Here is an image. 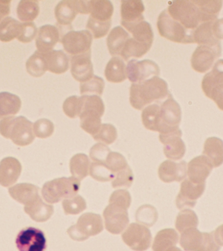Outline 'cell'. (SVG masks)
I'll list each match as a JSON object with an SVG mask.
<instances>
[{
  "instance_id": "obj_44",
  "label": "cell",
  "mask_w": 223,
  "mask_h": 251,
  "mask_svg": "<svg viewBox=\"0 0 223 251\" xmlns=\"http://www.w3.org/2000/svg\"><path fill=\"white\" fill-rule=\"evenodd\" d=\"M89 175L94 179L100 182H107L112 180L115 177L108 167L99 162H93L90 165Z\"/></svg>"
},
{
  "instance_id": "obj_8",
  "label": "cell",
  "mask_w": 223,
  "mask_h": 251,
  "mask_svg": "<svg viewBox=\"0 0 223 251\" xmlns=\"http://www.w3.org/2000/svg\"><path fill=\"white\" fill-rule=\"evenodd\" d=\"M201 88L205 95L223 111V59L217 60L212 70L203 76Z\"/></svg>"
},
{
  "instance_id": "obj_23",
  "label": "cell",
  "mask_w": 223,
  "mask_h": 251,
  "mask_svg": "<svg viewBox=\"0 0 223 251\" xmlns=\"http://www.w3.org/2000/svg\"><path fill=\"white\" fill-rule=\"evenodd\" d=\"M213 167L206 157H195L188 164V179L193 183H205V180L212 172Z\"/></svg>"
},
{
  "instance_id": "obj_51",
  "label": "cell",
  "mask_w": 223,
  "mask_h": 251,
  "mask_svg": "<svg viewBox=\"0 0 223 251\" xmlns=\"http://www.w3.org/2000/svg\"><path fill=\"white\" fill-rule=\"evenodd\" d=\"M131 203V195L126 190H117L113 192L110 197V204L119 206L127 210L130 207Z\"/></svg>"
},
{
  "instance_id": "obj_46",
  "label": "cell",
  "mask_w": 223,
  "mask_h": 251,
  "mask_svg": "<svg viewBox=\"0 0 223 251\" xmlns=\"http://www.w3.org/2000/svg\"><path fill=\"white\" fill-rule=\"evenodd\" d=\"M159 103H154L147 106L142 112V121L145 127L151 131H156V118Z\"/></svg>"
},
{
  "instance_id": "obj_16",
  "label": "cell",
  "mask_w": 223,
  "mask_h": 251,
  "mask_svg": "<svg viewBox=\"0 0 223 251\" xmlns=\"http://www.w3.org/2000/svg\"><path fill=\"white\" fill-rule=\"evenodd\" d=\"M205 189V183L195 184L188 178L184 180L176 197V206L180 210L193 208L197 204V200L202 196Z\"/></svg>"
},
{
  "instance_id": "obj_35",
  "label": "cell",
  "mask_w": 223,
  "mask_h": 251,
  "mask_svg": "<svg viewBox=\"0 0 223 251\" xmlns=\"http://www.w3.org/2000/svg\"><path fill=\"white\" fill-rule=\"evenodd\" d=\"M213 21L201 24L193 31V42L199 45L215 46L221 45V41L215 37L213 31Z\"/></svg>"
},
{
  "instance_id": "obj_18",
  "label": "cell",
  "mask_w": 223,
  "mask_h": 251,
  "mask_svg": "<svg viewBox=\"0 0 223 251\" xmlns=\"http://www.w3.org/2000/svg\"><path fill=\"white\" fill-rule=\"evenodd\" d=\"M181 136L180 129L173 132L159 135V140L164 145L163 151L166 158L173 160H179L183 158L186 147Z\"/></svg>"
},
{
  "instance_id": "obj_56",
  "label": "cell",
  "mask_w": 223,
  "mask_h": 251,
  "mask_svg": "<svg viewBox=\"0 0 223 251\" xmlns=\"http://www.w3.org/2000/svg\"><path fill=\"white\" fill-rule=\"evenodd\" d=\"M215 238L217 242L221 245H223V225L217 227L215 231Z\"/></svg>"
},
{
  "instance_id": "obj_47",
  "label": "cell",
  "mask_w": 223,
  "mask_h": 251,
  "mask_svg": "<svg viewBox=\"0 0 223 251\" xmlns=\"http://www.w3.org/2000/svg\"><path fill=\"white\" fill-rule=\"evenodd\" d=\"M102 164L106 165L108 168L114 174L115 176L117 173L129 166L127 160L122 154L119 152H112V151L108 155L105 163H102Z\"/></svg>"
},
{
  "instance_id": "obj_20",
  "label": "cell",
  "mask_w": 223,
  "mask_h": 251,
  "mask_svg": "<svg viewBox=\"0 0 223 251\" xmlns=\"http://www.w3.org/2000/svg\"><path fill=\"white\" fill-rule=\"evenodd\" d=\"M123 238L129 246L137 250H142L150 244L151 233L144 225L132 223L123 233Z\"/></svg>"
},
{
  "instance_id": "obj_5",
  "label": "cell",
  "mask_w": 223,
  "mask_h": 251,
  "mask_svg": "<svg viewBox=\"0 0 223 251\" xmlns=\"http://www.w3.org/2000/svg\"><path fill=\"white\" fill-rule=\"evenodd\" d=\"M80 187V180L72 176L58 178L46 182L43 186L41 193L47 203H56L63 199L75 196Z\"/></svg>"
},
{
  "instance_id": "obj_37",
  "label": "cell",
  "mask_w": 223,
  "mask_h": 251,
  "mask_svg": "<svg viewBox=\"0 0 223 251\" xmlns=\"http://www.w3.org/2000/svg\"><path fill=\"white\" fill-rule=\"evenodd\" d=\"M40 7L36 0H22L17 6V17L23 23H31L38 17Z\"/></svg>"
},
{
  "instance_id": "obj_22",
  "label": "cell",
  "mask_w": 223,
  "mask_h": 251,
  "mask_svg": "<svg viewBox=\"0 0 223 251\" xmlns=\"http://www.w3.org/2000/svg\"><path fill=\"white\" fill-rule=\"evenodd\" d=\"M61 37L58 27L50 25H42L39 27L35 39L37 50L42 53L50 52L61 41Z\"/></svg>"
},
{
  "instance_id": "obj_49",
  "label": "cell",
  "mask_w": 223,
  "mask_h": 251,
  "mask_svg": "<svg viewBox=\"0 0 223 251\" xmlns=\"http://www.w3.org/2000/svg\"><path fill=\"white\" fill-rule=\"evenodd\" d=\"M33 133L39 138L45 139L50 137L54 131V125L46 119L38 120L33 124Z\"/></svg>"
},
{
  "instance_id": "obj_33",
  "label": "cell",
  "mask_w": 223,
  "mask_h": 251,
  "mask_svg": "<svg viewBox=\"0 0 223 251\" xmlns=\"http://www.w3.org/2000/svg\"><path fill=\"white\" fill-rule=\"evenodd\" d=\"M105 75L108 81L113 83L124 81L127 77L125 61L119 56L112 57L106 66Z\"/></svg>"
},
{
  "instance_id": "obj_6",
  "label": "cell",
  "mask_w": 223,
  "mask_h": 251,
  "mask_svg": "<svg viewBox=\"0 0 223 251\" xmlns=\"http://www.w3.org/2000/svg\"><path fill=\"white\" fill-rule=\"evenodd\" d=\"M181 120V107L170 94L166 100L159 103L156 131L160 134H166L177 131L179 129Z\"/></svg>"
},
{
  "instance_id": "obj_32",
  "label": "cell",
  "mask_w": 223,
  "mask_h": 251,
  "mask_svg": "<svg viewBox=\"0 0 223 251\" xmlns=\"http://www.w3.org/2000/svg\"><path fill=\"white\" fill-rule=\"evenodd\" d=\"M129 33L121 26L113 27L108 35L107 43L110 54L120 57L127 41L130 38Z\"/></svg>"
},
{
  "instance_id": "obj_41",
  "label": "cell",
  "mask_w": 223,
  "mask_h": 251,
  "mask_svg": "<svg viewBox=\"0 0 223 251\" xmlns=\"http://www.w3.org/2000/svg\"><path fill=\"white\" fill-rule=\"evenodd\" d=\"M105 83L103 78L94 75L88 81L80 84V92L82 96H101L105 89Z\"/></svg>"
},
{
  "instance_id": "obj_15",
  "label": "cell",
  "mask_w": 223,
  "mask_h": 251,
  "mask_svg": "<svg viewBox=\"0 0 223 251\" xmlns=\"http://www.w3.org/2000/svg\"><path fill=\"white\" fill-rule=\"evenodd\" d=\"M16 245L19 251H45L46 239L41 229L29 227L20 231Z\"/></svg>"
},
{
  "instance_id": "obj_29",
  "label": "cell",
  "mask_w": 223,
  "mask_h": 251,
  "mask_svg": "<svg viewBox=\"0 0 223 251\" xmlns=\"http://www.w3.org/2000/svg\"><path fill=\"white\" fill-rule=\"evenodd\" d=\"M121 25L138 42L152 46L154 39V32L152 26L148 22L143 21L138 23L123 24Z\"/></svg>"
},
{
  "instance_id": "obj_1",
  "label": "cell",
  "mask_w": 223,
  "mask_h": 251,
  "mask_svg": "<svg viewBox=\"0 0 223 251\" xmlns=\"http://www.w3.org/2000/svg\"><path fill=\"white\" fill-rule=\"evenodd\" d=\"M170 94L165 80L154 76L144 82L131 84L129 101L134 109L143 110L152 104L161 103Z\"/></svg>"
},
{
  "instance_id": "obj_14",
  "label": "cell",
  "mask_w": 223,
  "mask_h": 251,
  "mask_svg": "<svg viewBox=\"0 0 223 251\" xmlns=\"http://www.w3.org/2000/svg\"><path fill=\"white\" fill-rule=\"evenodd\" d=\"M221 54V45H199L192 55L191 66L196 72H206Z\"/></svg>"
},
{
  "instance_id": "obj_42",
  "label": "cell",
  "mask_w": 223,
  "mask_h": 251,
  "mask_svg": "<svg viewBox=\"0 0 223 251\" xmlns=\"http://www.w3.org/2000/svg\"><path fill=\"white\" fill-rule=\"evenodd\" d=\"M83 106L82 96H72L67 98L63 104L64 113L70 119L79 117Z\"/></svg>"
},
{
  "instance_id": "obj_39",
  "label": "cell",
  "mask_w": 223,
  "mask_h": 251,
  "mask_svg": "<svg viewBox=\"0 0 223 251\" xmlns=\"http://www.w3.org/2000/svg\"><path fill=\"white\" fill-rule=\"evenodd\" d=\"M25 68L27 72L34 77H40L43 76L47 71L46 62L43 53L39 52L37 50H35V52L27 59L25 63Z\"/></svg>"
},
{
  "instance_id": "obj_25",
  "label": "cell",
  "mask_w": 223,
  "mask_h": 251,
  "mask_svg": "<svg viewBox=\"0 0 223 251\" xmlns=\"http://www.w3.org/2000/svg\"><path fill=\"white\" fill-rule=\"evenodd\" d=\"M145 7L140 0H123L121 1V25L144 21Z\"/></svg>"
},
{
  "instance_id": "obj_31",
  "label": "cell",
  "mask_w": 223,
  "mask_h": 251,
  "mask_svg": "<svg viewBox=\"0 0 223 251\" xmlns=\"http://www.w3.org/2000/svg\"><path fill=\"white\" fill-rule=\"evenodd\" d=\"M9 193L14 200L25 205L40 196L38 186L29 183L16 184L9 188Z\"/></svg>"
},
{
  "instance_id": "obj_27",
  "label": "cell",
  "mask_w": 223,
  "mask_h": 251,
  "mask_svg": "<svg viewBox=\"0 0 223 251\" xmlns=\"http://www.w3.org/2000/svg\"><path fill=\"white\" fill-rule=\"evenodd\" d=\"M43 54L47 71L55 74H63L67 72L69 68L70 59L64 51L52 50Z\"/></svg>"
},
{
  "instance_id": "obj_50",
  "label": "cell",
  "mask_w": 223,
  "mask_h": 251,
  "mask_svg": "<svg viewBox=\"0 0 223 251\" xmlns=\"http://www.w3.org/2000/svg\"><path fill=\"white\" fill-rule=\"evenodd\" d=\"M133 182V174L130 167L127 166L124 170L120 171L115 175L112 180V186L113 188H128Z\"/></svg>"
},
{
  "instance_id": "obj_13",
  "label": "cell",
  "mask_w": 223,
  "mask_h": 251,
  "mask_svg": "<svg viewBox=\"0 0 223 251\" xmlns=\"http://www.w3.org/2000/svg\"><path fill=\"white\" fill-rule=\"evenodd\" d=\"M160 68L154 61L131 60L127 66V75L132 83H139L150 79L154 76H158Z\"/></svg>"
},
{
  "instance_id": "obj_55",
  "label": "cell",
  "mask_w": 223,
  "mask_h": 251,
  "mask_svg": "<svg viewBox=\"0 0 223 251\" xmlns=\"http://www.w3.org/2000/svg\"><path fill=\"white\" fill-rule=\"evenodd\" d=\"M212 28L215 37L219 40L223 39V19L213 21Z\"/></svg>"
},
{
  "instance_id": "obj_40",
  "label": "cell",
  "mask_w": 223,
  "mask_h": 251,
  "mask_svg": "<svg viewBox=\"0 0 223 251\" xmlns=\"http://www.w3.org/2000/svg\"><path fill=\"white\" fill-rule=\"evenodd\" d=\"M199 218L195 212L191 209H183L176 217V227L180 233L190 228H197Z\"/></svg>"
},
{
  "instance_id": "obj_4",
  "label": "cell",
  "mask_w": 223,
  "mask_h": 251,
  "mask_svg": "<svg viewBox=\"0 0 223 251\" xmlns=\"http://www.w3.org/2000/svg\"><path fill=\"white\" fill-rule=\"evenodd\" d=\"M83 106L79 116L80 127L93 136L99 130L105 113L103 100L98 96H82Z\"/></svg>"
},
{
  "instance_id": "obj_34",
  "label": "cell",
  "mask_w": 223,
  "mask_h": 251,
  "mask_svg": "<svg viewBox=\"0 0 223 251\" xmlns=\"http://www.w3.org/2000/svg\"><path fill=\"white\" fill-rule=\"evenodd\" d=\"M21 105L19 96L7 92H0V119L17 115Z\"/></svg>"
},
{
  "instance_id": "obj_53",
  "label": "cell",
  "mask_w": 223,
  "mask_h": 251,
  "mask_svg": "<svg viewBox=\"0 0 223 251\" xmlns=\"http://www.w3.org/2000/svg\"><path fill=\"white\" fill-rule=\"evenodd\" d=\"M37 28L34 23H23L22 25L21 33L17 39L20 42L27 43L31 42L36 36Z\"/></svg>"
},
{
  "instance_id": "obj_7",
  "label": "cell",
  "mask_w": 223,
  "mask_h": 251,
  "mask_svg": "<svg viewBox=\"0 0 223 251\" xmlns=\"http://www.w3.org/2000/svg\"><path fill=\"white\" fill-rule=\"evenodd\" d=\"M156 26L160 36L178 43H194L193 31L189 30L172 19L167 10L162 11L158 15Z\"/></svg>"
},
{
  "instance_id": "obj_30",
  "label": "cell",
  "mask_w": 223,
  "mask_h": 251,
  "mask_svg": "<svg viewBox=\"0 0 223 251\" xmlns=\"http://www.w3.org/2000/svg\"><path fill=\"white\" fill-rule=\"evenodd\" d=\"M202 153L213 168H218L223 164V141L218 137H209L205 141Z\"/></svg>"
},
{
  "instance_id": "obj_9",
  "label": "cell",
  "mask_w": 223,
  "mask_h": 251,
  "mask_svg": "<svg viewBox=\"0 0 223 251\" xmlns=\"http://www.w3.org/2000/svg\"><path fill=\"white\" fill-rule=\"evenodd\" d=\"M93 36L88 30L70 29L63 35L61 43L70 57L91 52Z\"/></svg>"
},
{
  "instance_id": "obj_19",
  "label": "cell",
  "mask_w": 223,
  "mask_h": 251,
  "mask_svg": "<svg viewBox=\"0 0 223 251\" xmlns=\"http://www.w3.org/2000/svg\"><path fill=\"white\" fill-rule=\"evenodd\" d=\"M70 65L72 76L80 83L88 81L94 76L91 52L70 57Z\"/></svg>"
},
{
  "instance_id": "obj_3",
  "label": "cell",
  "mask_w": 223,
  "mask_h": 251,
  "mask_svg": "<svg viewBox=\"0 0 223 251\" xmlns=\"http://www.w3.org/2000/svg\"><path fill=\"white\" fill-rule=\"evenodd\" d=\"M33 126V123L23 116H12L0 121V134L18 146L25 147L34 141Z\"/></svg>"
},
{
  "instance_id": "obj_26",
  "label": "cell",
  "mask_w": 223,
  "mask_h": 251,
  "mask_svg": "<svg viewBox=\"0 0 223 251\" xmlns=\"http://www.w3.org/2000/svg\"><path fill=\"white\" fill-rule=\"evenodd\" d=\"M89 19L99 23L112 22L113 6L109 0H91L88 1Z\"/></svg>"
},
{
  "instance_id": "obj_17",
  "label": "cell",
  "mask_w": 223,
  "mask_h": 251,
  "mask_svg": "<svg viewBox=\"0 0 223 251\" xmlns=\"http://www.w3.org/2000/svg\"><path fill=\"white\" fill-rule=\"evenodd\" d=\"M103 217L106 228L112 233H121L129 225L127 210L113 204L105 208Z\"/></svg>"
},
{
  "instance_id": "obj_36",
  "label": "cell",
  "mask_w": 223,
  "mask_h": 251,
  "mask_svg": "<svg viewBox=\"0 0 223 251\" xmlns=\"http://www.w3.org/2000/svg\"><path fill=\"white\" fill-rule=\"evenodd\" d=\"M22 25L17 20L7 17L0 23V41L10 42L21 35Z\"/></svg>"
},
{
  "instance_id": "obj_24",
  "label": "cell",
  "mask_w": 223,
  "mask_h": 251,
  "mask_svg": "<svg viewBox=\"0 0 223 251\" xmlns=\"http://www.w3.org/2000/svg\"><path fill=\"white\" fill-rule=\"evenodd\" d=\"M22 165L17 158L7 157L0 162V184L5 187L13 185L19 179Z\"/></svg>"
},
{
  "instance_id": "obj_11",
  "label": "cell",
  "mask_w": 223,
  "mask_h": 251,
  "mask_svg": "<svg viewBox=\"0 0 223 251\" xmlns=\"http://www.w3.org/2000/svg\"><path fill=\"white\" fill-rule=\"evenodd\" d=\"M103 229V223L101 216L87 213L80 216L76 225L72 226L67 231L72 238L81 240L90 235L98 234Z\"/></svg>"
},
{
  "instance_id": "obj_45",
  "label": "cell",
  "mask_w": 223,
  "mask_h": 251,
  "mask_svg": "<svg viewBox=\"0 0 223 251\" xmlns=\"http://www.w3.org/2000/svg\"><path fill=\"white\" fill-rule=\"evenodd\" d=\"M93 137L97 141L106 145H111L116 140L117 129L111 124H102L99 130Z\"/></svg>"
},
{
  "instance_id": "obj_2",
  "label": "cell",
  "mask_w": 223,
  "mask_h": 251,
  "mask_svg": "<svg viewBox=\"0 0 223 251\" xmlns=\"http://www.w3.org/2000/svg\"><path fill=\"white\" fill-rule=\"evenodd\" d=\"M166 10L172 19L189 30H195L201 24L209 22L198 0H176Z\"/></svg>"
},
{
  "instance_id": "obj_38",
  "label": "cell",
  "mask_w": 223,
  "mask_h": 251,
  "mask_svg": "<svg viewBox=\"0 0 223 251\" xmlns=\"http://www.w3.org/2000/svg\"><path fill=\"white\" fill-rule=\"evenodd\" d=\"M90 162L87 155L76 154L70 161V171L72 177L81 180L89 174Z\"/></svg>"
},
{
  "instance_id": "obj_52",
  "label": "cell",
  "mask_w": 223,
  "mask_h": 251,
  "mask_svg": "<svg viewBox=\"0 0 223 251\" xmlns=\"http://www.w3.org/2000/svg\"><path fill=\"white\" fill-rule=\"evenodd\" d=\"M111 152V149L107 145L99 143L94 145L90 149L89 156L93 162L105 163Z\"/></svg>"
},
{
  "instance_id": "obj_21",
  "label": "cell",
  "mask_w": 223,
  "mask_h": 251,
  "mask_svg": "<svg viewBox=\"0 0 223 251\" xmlns=\"http://www.w3.org/2000/svg\"><path fill=\"white\" fill-rule=\"evenodd\" d=\"M160 179L166 183L181 182L185 179L187 174V166L185 161L175 162L166 160L160 165L158 170Z\"/></svg>"
},
{
  "instance_id": "obj_43",
  "label": "cell",
  "mask_w": 223,
  "mask_h": 251,
  "mask_svg": "<svg viewBox=\"0 0 223 251\" xmlns=\"http://www.w3.org/2000/svg\"><path fill=\"white\" fill-rule=\"evenodd\" d=\"M62 205L66 215H78L86 209V202L79 195L64 200Z\"/></svg>"
},
{
  "instance_id": "obj_28",
  "label": "cell",
  "mask_w": 223,
  "mask_h": 251,
  "mask_svg": "<svg viewBox=\"0 0 223 251\" xmlns=\"http://www.w3.org/2000/svg\"><path fill=\"white\" fill-rule=\"evenodd\" d=\"M24 211L33 220L38 223L47 221L54 213V207L43 201L39 196L33 201L27 204Z\"/></svg>"
},
{
  "instance_id": "obj_10",
  "label": "cell",
  "mask_w": 223,
  "mask_h": 251,
  "mask_svg": "<svg viewBox=\"0 0 223 251\" xmlns=\"http://www.w3.org/2000/svg\"><path fill=\"white\" fill-rule=\"evenodd\" d=\"M213 232H201L197 228H190L182 232L181 245L186 251H219L215 245Z\"/></svg>"
},
{
  "instance_id": "obj_12",
  "label": "cell",
  "mask_w": 223,
  "mask_h": 251,
  "mask_svg": "<svg viewBox=\"0 0 223 251\" xmlns=\"http://www.w3.org/2000/svg\"><path fill=\"white\" fill-rule=\"evenodd\" d=\"M54 13L59 25L72 28L71 23L78 14H89L88 1L63 0L57 4Z\"/></svg>"
},
{
  "instance_id": "obj_54",
  "label": "cell",
  "mask_w": 223,
  "mask_h": 251,
  "mask_svg": "<svg viewBox=\"0 0 223 251\" xmlns=\"http://www.w3.org/2000/svg\"><path fill=\"white\" fill-rule=\"evenodd\" d=\"M11 1L0 0V23L11 13Z\"/></svg>"
},
{
  "instance_id": "obj_48",
  "label": "cell",
  "mask_w": 223,
  "mask_h": 251,
  "mask_svg": "<svg viewBox=\"0 0 223 251\" xmlns=\"http://www.w3.org/2000/svg\"><path fill=\"white\" fill-rule=\"evenodd\" d=\"M157 217V212L151 205L142 206L136 211V221L150 226L154 225Z\"/></svg>"
}]
</instances>
